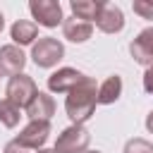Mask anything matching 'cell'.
I'll return each instance as SVG.
<instances>
[{
  "instance_id": "obj_1",
  "label": "cell",
  "mask_w": 153,
  "mask_h": 153,
  "mask_svg": "<svg viewBox=\"0 0 153 153\" xmlns=\"http://www.w3.org/2000/svg\"><path fill=\"white\" fill-rule=\"evenodd\" d=\"M96 93H98V84L93 76H86L74 91L67 93L65 98V110H67V117L72 120V124H84L93 117L96 112Z\"/></svg>"
},
{
  "instance_id": "obj_2",
  "label": "cell",
  "mask_w": 153,
  "mask_h": 153,
  "mask_svg": "<svg viewBox=\"0 0 153 153\" xmlns=\"http://www.w3.org/2000/svg\"><path fill=\"white\" fill-rule=\"evenodd\" d=\"M62 57H65V45H62V41H57V38H53V36H41V38L31 45V60H33V65L41 67V69L55 67Z\"/></svg>"
},
{
  "instance_id": "obj_3",
  "label": "cell",
  "mask_w": 153,
  "mask_h": 153,
  "mask_svg": "<svg viewBox=\"0 0 153 153\" xmlns=\"http://www.w3.org/2000/svg\"><path fill=\"white\" fill-rule=\"evenodd\" d=\"M91 143V134L84 124H69L67 129H62L57 134L55 141V153H84L88 151Z\"/></svg>"
},
{
  "instance_id": "obj_4",
  "label": "cell",
  "mask_w": 153,
  "mask_h": 153,
  "mask_svg": "<svg viewBox=\"0 0 153 153\" xmlns=\"http://www.w3.org/2000/svg\"><path fill=\"white\" fill-rule=\"evenodd\" d=\"M36 93H38V86H36L33 76H29V74H24V72L17 74V76H10L7 88H5V98H7L10 103H14L19 110L26 108V105L33 100Z\"/></svg>"
},
{
  "instance_id": "obj_5",
  "label": "cell",
  "mask_w": 153,
  "mask_h": 153,
  "mask_svg": "<svg viewBox=\"0 0 153 153\" xmlns=\"http://www.w3.org/2000/svg\"><path fill=\"white\" fill-rule=\"evenodd\" d=\"M29 12H31L33 22L45 26V29H55L65 19L62 17V5L57 0H31L29 2Z\"/></svg>"
},
{
  "instance_id": "obj_6",
  "label": "cell",
  "mask_w": 153,
  "mask_h": 153,
  "mask_svg": "<svg viewBox=\"0 0 153 153\" xmlns=\"http://www.w3.org/2000/svg\"><path fill=\"white\" fill-rule=\"evenodd\" d=\"M84 79H86V74H81L79 69H74V67H60L57 72H53L48 76V91L50 93H69Z\"/></svg>"
},
{
  "instance_id": "obj_7",
  "label": "cell",
  "mask_w": 153,
  "mask_h": 153,
  "mask_svg": "<svg viewBox=\"0 0 153 153\" xmlns=\"http://www.w3.org/2000/svg\"><path fill=\"white\" fill-rule=\"evenodd\" d=\"M50 136V122H43V120H29V124L19 131L17 141L31 151H41L43 143L48 141Z\"/></svg>"
},
{
  "instance_id": "obj_8",
  "label": "cell",
  "mask_w": 153,
  "mask_h": 153,
  "mask_svg": "<svg viewBox=\"0 0 153 153\" xmlns=\"http://www.w3.org/2000/svg\"><path fill=\"white\" fill-rule=\"evenodd\" d=\"M24 65H26V55L19 45L14 43H7V45H0V74L2 76H17L24 72Z\"/></svg>"
},
{
  "instance_id": "obj_9",
  "label": "cell",
  "mask_w": 153,
  "mask_h": 153,
  "mask_svg": "<svg viewBox=\"0 0 153 153\" xmlns=\"http://www.w3.org/2000/svg\"><path fill=\"white\" fill-rule=\"evenodd\" d=\"M129 53L134 57V62L151 67L153 65V26H146L143 31L136 33V38L129 43Z\"/></svg>"
},
{
  "instance_id": "obj_10",
  "label": "cell",
  "mask_w": 153,
  "mask_h": 153,
  "mask_svg": "<svg viewBox=\"0 0 153 153\" xmlns=\"http://www.w3.org/2000/svg\"><path fill=\"white\" fill-rule=\"evenodd\" d=\"M96 26L103 31V33H120L124 29V12L112 5V2H105L98 19H96Z\"/></svg>"
},
{
  "instance_id": "obj_11",
  "label": "cell",
  "mask_w": 153,
  "mask_h": 153,
  "mask_svg": "<svg viewBox=\"0 0 153 153\" xmlns=\"http://www.w3.org/2000/svg\"><path fill=\"white\" fill-rule=\"evenodd\" d=\"M24 110H26V117H29V120H43V122H50V117L55 115V100H53V96L38 91V93L33 96V100H31Z\"/></svg>"
},
{
  "instance_id": "obj_12",
  "label": "cell",
  "mask_w": 153,
  "mask_h": 153,
  "mask_svg": "<svg viewBox=\"0 0 153 153\" xmlns=\"http://www.w3.org/2000/svg\"><path fill=\"white\" fill-rule=\"evenodd\" d=\"M93 33V24L76 19V17H65L62 19V36L72 43H86Z\"/></svg>"
},
{
  "instance_id": "obj_13",
  "label": "cell",
  "mask_w": 153,
  "mask_h": 153,
  "mask_svg": "<svg viewBox=\"0 0 153 153\" xmlns=\"http://www.w3.org/2000/svg\"><path fill=\"white\" fill-rule=\"evenodd\" d=\"M10 36L14 41V45H33L38 38V24L33 19H17L10 29Z\"/></svg>"
},
{
  "instance_id": "obj_14",
  "label": "cell",
  "mask_w": 153,
  "mask_h": 153,
  "mask_svg": "<svg viewBox=\"0 0 153 153\" xmlns=\"http://www.w3.org/2000/svg\"><path fill=\"white\" fill-rule=\"evenodd\" d=\"M120 96H122V76L120 74H110L105 81L98 84V93H96L98 105H112Z\"/></svg>"
},
{
  "instance_id": "obj_15",
  "label": "cell",
  "mask_w": 153,
  "mask_h": 153,
  "mask_svg": "<svg viewBox=\"0 0 153 153\" xmlns=\"http://www.w3.org/2000/svg\"><path fill=\"white\" fill-rule=\"evenodd\" d=\"M103 0H72L69 7H72V17L76 19H84V22H96L100 10H103Z\"/></svg>"
},
{
  "instance_id": "obj_16",
  "label": "cell",
  "mask_w": 153,
  "mask_h": 153,
  "mask_svg": "<svg viewBox=\"0 0 153 153\" xmlns=\"http://www.w3.org/2000/svg\"><path fill=\"white\" fill-rule=\"evenodd\" d=\"M19 117H22V110L14 103H10L7 98H2L0 100V124L7 129H14L19 124Z\"/></svg>"
},
{
  "instance_id": "obj_17",
  "label": "cell",
  "mask_w": 153,
  "mask_h": 153,
  "mask_svg": "<svg viewBox=\"0 0 153 153\" xmlns=\"http://www.w3.org/2000/svg\"><path fill=\"white\" fill-rule=\"evenodd\" d=\"M122 153H153V143L146 139H129Z\"/></svg>"
},
{
  "instance_id": "obj_18",
  "label": "cell",
  "mask_w": 153,
  "mask_h": 153,
  "mask_svg": "<svg viewBox=\"0 0 153 153\" xmlns=\"http://www.w3.org/2000/svg\"><path fill=\"white\" fill-rule=\"evenodd\" d=\"M131 10L141 17V19H153V0H134Z\"/></svg>"
},
{
  "instance_id": "obj_19",
  "label": "cell",
  "mask_w": 153,
  "mask_h": 153,
  "mask_svg": "<svg viewBox=\"0 0 153 153\" xmlns=\"http://www.w3.org/2000/svg\"><path fill=\"white\" fill-rule=\"evenodd\" d=\"M2 153H33L31 148H26V146H22L17 139H12V141H7L5 143V151Z\"/></svg>"
},
{
  "instance_id": "obj_20",
  "label": "cell",
  "mask_w": 153,
  "mask_h": 153,
  "mask_svg": "<svg viewBox=\"0 0 153 153\" xmlns=\"http://www.w3.org/2000/svg\"><path fill=\"white\" fill-rule=\"evenodd\" d=\"M143 91L148 96H153V65L146 67V72H143Z\"/></svg>"
},
{
  "instance_id": "obj_21",
  "label": "cell",
  "mask_w": 153,
  "mask_h": 153,
  "mask_svg": "<svg viewBox=\"0 0 153 153\" xmlns=\"http://www.w3.org/2000/svg\"><path fill=\"white\" fill-rule=\"evenodd\" d=\"M146 129H148V131L153 134V110H151V112L146 115Z\"/></svg>"
},
{
  "instance_id": "obj_22",
  "label": "cell",
  "mask_w": 153,
  "mask_h": 153,
  "mask_svg": "<svg viewBox=\"0 0 153 153\" xmlns=\"http://www.w3.org/2000/svg\"><path fill=\"white\" fill-rule=\"evenodd\" d=\"M5 29V17H2V12H0V31Z\"/></svg>"
},
{
  "instance_id": "obj_23",
  "label": "cell",
  "mask_w": 153,
  "mask_h": 153,
  "mask_svg": "<svg viewBox=\"0 0 153 153\" xmlns=\"http://www.w3.org/2000/svg\"><path fill=\"white\" fill-rule=\"evenodd\" d=\"M38 153H55V148H41Z\"/></svg>"
},
{
  "instance_id": "obj_24",
  "label": "cell",
  "mask_w": 153,
  "mask_h": 153,
  "mask_svg": "<svg viewBox=\"0 0 153 153\" xmlns=\"http://www.w3.org/2000/svg\"><path fill=\"white\" fill-rule=\"evenodd\" d=\"M84 153H100V151H84Z\"/></svg>"
}]
</instances>
